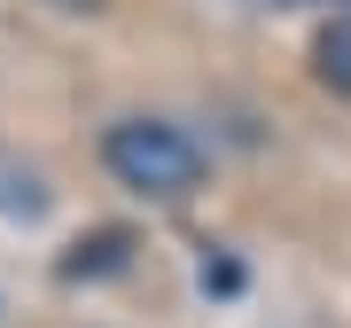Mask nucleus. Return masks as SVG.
<instances>
[{
	"mask_svg": "<svg viewBox=\"0 0 351 328\" xmlns=\"http://www.w3.org/2000/svg\"><path fill=\"white\" fill-rule=\"evenodd\" d=\"M101 164H110L133 196H149V203H180V196L203 188V149L180 126H164V117H125V126H110Z\"/></svg>",
	"mask_w": 351,
	"mask_h": 328,
	"instance_id": "obj_1",
	"label": "nucleus"
},
{
	"mask_svg": "<svg viewBox=\"0 0 351 328\" xmlns=\"http://www.w3.org/2000/svg\"><path fill=\"white\" fill-rule=\"evenodd\" d=\"M133 266V235L125 227H94L63 250V281H101V274H125Z\"/></svg>",
	"mask_w": 351,
	"mask_h": 328,
	"instance_id": "obj_2",
	"label": "nucleus"
},
{
	"mask_svg": "<svg viewBox=\"0 0 351 328\" xmlns=\"http://www.w3.org/2000/svg\"><path fill=\"white\" fill-rule=\"evenodd\" d=\"M313 71H320V86L351 94V16H336V24L313 39Z\"/></svg>",
	"mask_w": 351,
	"mask_h": 328,
	"instance_id": "obj_3",
	"label": "nucleus"
},
{
	"mask_svg": "<svg viewBox=\"0 0 351 328\" xmlns=\"http://www.w3.org/2000/svg\"><path fill=\"white\" fill-rule=\"evenodd\" d=\"M203 290L234 297V290H242V266H234V258H211V266H203Z\"/></svg>",
	"mask_w": 351,
	"mask_h": 328,
	"instance_id": "obj_4",
	"label": "nucleus"
}]
</instances>
